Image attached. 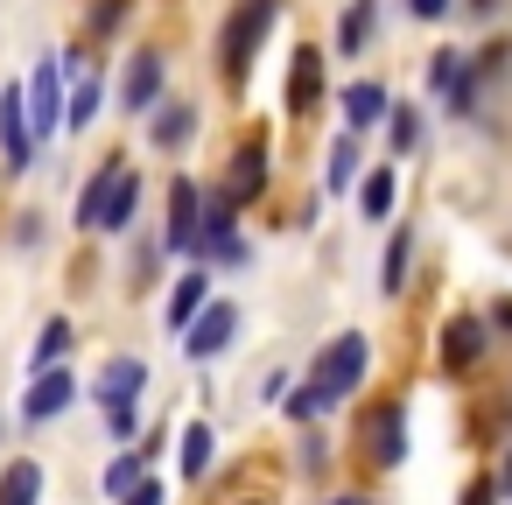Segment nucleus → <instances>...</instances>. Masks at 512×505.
Wrapping results in <instances>:
<instances>
[{"label": "nucleus", "mask_w": 512, "mask_h": 505, "mask_svg": "<svg viewBox=\"0 0 512 505\" xmlns=\"http://www.w3.org/2000/svg\"><path fill=\"white\" fill-rule=\"evenodd\" d=\"M274 15H281V0H239V15L225 22V71H232V78H246L260 36L274 29Z\"/></svg>", "instance_id": "obj_1"}, {"label": "nucleus", "mask_w": 512, "mask_h": 505, "mask_svg": "<svg viewBox=\"0 0 512 505\" xmlns=\"http://www.w3.org/2000/svg\"><path fill=\"white\" fill-rule=\"evenodd\" d=\"M148 386V365L141 358H106L99 372V407L113 414V435H134V393Z\"/></svg>", "instance_id": "obj_2"}, {"label": "nucleus", "mask_w": 512, "mask_h": 505, "mask_svg": "<svg viewBox=\"0 0 512 505\" xmlns=\"http://www.w3.org/2000/svg\"><path fill=\"white\" fill-rule=\"evenodd\" d=\"M64 113H71V99H64V71H57V64H43V71H36V85H29V134H36V141H50V134L64 127Z\"/></svg>", "instance_id": "obj_3"}, {"label": "nucleus", "mask_w": 512, "mask_h": 505, "mask_svg": "<svg viewBox=\"0 0 512 505\" xmlns=\"http://www.w3.org/2000/svg\"><path fill=\"white\" fill-rule=\"evenodd\" d=\"M365 358H372V351H365V337H358V330H351V337H337V344L323 351V365H316V379L330 386V400H344V393H358V379H365Z\"/></svg>", "instance_id": "obj_4"}, {"label": "nucleus", "mask_w": 512, "mask_h": 505, "mask_svg": "<svg viewBox=\"0 0 512 505\" xmlns=\"http://www.w3.org/2000/svg\"><path fill=\"white\" fill-rule=\"evenodd\" d=\"M232 330H239V309H232V302H204L197 323H190V337H183V351H190V358H218V351L232 344Z\"/></svg>", "instance_id": "obj_5"}, {"label": "nucleus", "mask_w": 512, "mask_h": 505, "mask_svg": "<svg viewBox=\"0 0 512 505\" xmlns=\"http://www.w3.org/2000/svg\"><path fill=\"white\" fill-rule=\"evenodd\" d=\"M29 99L8 85V92H0V148H8V169H29Z\"/></svg>", "instance_id": "obj_6"}, {"label": "nucleus", "mask_w": 512, "mask_h": 505, "mask_svg": "<svg viewBox=\"0 0 512 505\" xmlns=\"http://www.w3.org/2000/svg\"><path fill=\"white\" fill-rule=\"evenodd\" d=\"M155 99H162V50H134L127 85H120V106H127V113H148Z\"/></svg>", "instance_id": "obj_7"}, {"label": "nucleus", "mask_w": 512, "mask_h": 505, "mask_svg": "<svg viewBox=\"0 0 512 505\" xmlns=\"http://www.w3.org/2000/svg\"><path fill=\"white\" fill-rule=\"evenodd\" d=\"M169 253H197L204 246V197L190 190V183H176V211H169V239H162Z\"/></svg>", "instance_id": "obj_8"}, {"label": "nucleus", "mask_w": 512, "mask_h": 505, "mask_svg": "<svg viewBox=\"0 0 512 505\" xmlns=\"http://www.w3.org/2000/svg\"><path fill=\"white\" fill-rule=\"evenodd\" d=\"M323 99V50H295V71H288V113L309 120Z\"/></svg>", "instance_id": "obj_9"}, {"label": "nucleus", "mask_w": 512, "mask_h": 505, "mask_svg": "<svg viewBox=\"0 0 512 505\" xmlns=\"http://www.w3.org/2000/svg\"><path fill=\"white\" fill-rule=\"evenodd\" d=\"M260 183H267V155H260V141H246L239 155H232V176H225V204H246V197H260Z\"/></svg>", "instance_id": "obj_10"}, {"label": "nucleus", "mask_w": 512, "mask_h": 505, "mask_svg": "<svg viewBox=\"0 0 512 505\" xmlns=\"http://www.w3.org/2000/svg\"><path fill=\"white\" fill-rule=\"evenodd\" d=\"M477 358H484V323L456 316V323L442 330V372H470Z\"/></svg>", "instance_id": "obj_11"}, {"label": "nucleus", "mask_w": 512, "mask_h": 505, "mask_svg": "<svg viewBox=\"0 0 512 505\" xmlns=\"http://www.w3.org/2000/svg\"><path fill=\"white\" fill-rule=\"evenodd\" d=\"M386 113H393V106H386V85H372V78L344 85V120H351V134L372 127V120H386Z\"/></svg>", "instance_id": "obj_12"}, {"label": "nucleus", "mask_w": 512, "mask_h": 505, "mask_svg": "<svg viewBox=\"0 0 512 505\" xmlns=\"http://www.w3.org/2000/svg\"><path fill=\"white\" fill-rule=\"evenodd\" d=\"M407 456V407H386L372 421V463H400Z\"/></svg>", "instance_id": "obj_13"}, {"label": "nucleus", "mask_w": 512, "mask_h": 505, "mask_svg": "<svg viewBox=\"0 0 512 505\" xmlns=\"http://www.w3.org/2000/svg\"><path fill=\"white\" fill-rule=\"evenodd\" d=\"M204 302H211V281H204V274H183L176 295H169V330H190Z\"/></svg>", "instance_id": "obj_14"}, {"label": "nucleus", "mask_w": 512, "mask_h": 505, "mask_svg": "<svg viewBox=\"0 0 512 505\" xmlns=\"http://www.w3.org/2000/svg\"><path fill=\"white\" fill-rule=\"evenodd\" d=\"M71 393H78V386H71L64 372H43V379L29 386V421H50V414H64V407H71Z\"/></svg>", "instance_id": "obj_15"}, {"label": "nucleus", "mask_w": 512, "mask_h": 505, "mask_svg": "<svg viewBox=\"0 0 512 505\" xmlns=\"http://www.w3.org/2000/svg\"><path fill=\"white\" fill-rule=\"evenodd\" d=\"M113 176H120V169H99V176L85 183V197H78V232H106V197H113Z\"/></svg>", "instance_id": "obj_16"}, {"label": "nucleus", "mask_w": 512, "mask_h": 505, "mask_svg": "<svg viewBox=\"0 0 512 505\" xmlns=\"http://www.w3.org/2000/svg\"><path fill=\"white\" fill-rule=\"evenodd\" d=\"M372 15H379V0H351V15H344V29H337V57H358V50H365Z\"/></svg>", "instance_id": "obj_17"}, {"label": "nucleus", "mask_w": 512, "mask_h": 505, "mask_svg": "<svg viewBox=\"0 0 512 505\" xmlns=\"http://www.w3.org/2000/svg\"><path fill=\"white\" fill-rule=\"evenodd\" d=\"M43 498V470L36 463H8V477H0V505H36Z\"/></svg>", "instance_id": "obj_18"}, {"label": "nucleus", "mask_w": 512, "mask_h": 505, "mask_svg": "<svg viewBox=\"0 0 512 505\" xmlns=\"http://www.w3.org/2000/svg\"><path fill=\"white\" fill-rule=\"evenodd\" d=\"M134 204H141V183H134V176L120 169V176H113V197H106V232H127Z\"/></svg>", "instance_id": "obj_19"}, {"label": "nucleus", "mask_w": 512, "mask_h": 505, "mask_svg": "<svg viewBox=\"0 0 512 505\" xmlns=\"http://www.w3.org/2000/svg\"><path fill=\"white\" fill-rule=\"evenodd\" d=\"M463 78H470V64H463V50H435V64H428V85L456 99V92H463Z\"/></svg>", "instance_id": "obj_20"}, {"label": "nucleus", "mask_w": 512, "mask_h": 505, "mask_svg": "<svg viewBox=\"0 0 512 505\" xmlns=\"http://www.w3.org/2000/svg\"><path fill=\"white\" fill-rule=\"evenodd\" d=\"M190 134H197V113H190V106H169V113L155 120V148H183Z\"/></svg>", "instance_id": "obj_21"}, {"label": "nucleus", "mask_w": 512, "mask_h": 505, "mask_svg": "<svg viewBox=\"0 0 512 505\" xmlns=\"http://www.w3.org/2000/svg\"><path fill=\"white\" fill-rule=\"evenodd\" d=\"M358 211H365V218H386V211H393V169H372V176H365Z\"/></svg>", "instance_id": "obj_22"}, {"label": "nucleus", "mask_w": 512, "mask_h": 505, "mask_svg": "<svg viewBox=\"0 0 512 505\" xmlns=\"http://www.w3.org/2000/svg\"><path fill=\"white\" fill-rule=\"evenodd\" d=\"M99 99H106V92H99V78H78V92H71V113H64V127H92V120H99Z\"/></svg>", "instance_id": "obj_23"}, {"label": "nucleus", "mask_w": 512, "mask_h": 505, "mask_svg": "<svg viewBox=\"0 0 512 505\" xmlns=\"http://www.w3.org/2000/svg\"><path fill=\"white\" fill-rule=\"evenodd\" d=\"M211 470V428L197 421V428H183V477H204Z\"/></svg>", "instance_id": "obj_24"}, {"label": "nucleus", "mask_w": 512, "mask_h": 505, "mask_svg": "<svg viewBox=\"0 0 512 505\" xmlns=\"http://www.w3.org/2000/svg\"><path fill=\"white\" fill-rule=\"evenodd\" d=\"M407 253H414V232L400 225V232H393V246H386V267H379V281H386V288H400V281H407Z\"/></svg>", "instance_id": "obj_25"}, {"label": "nucleus", "mask_w": 512, "mask_h": 505, "mask_svg": "<svg viewBox=\"0 0 512 505\" xmlns=\"http://www.w3.org/2000/svg\"><path fill=\"white\" fill-rule=\"evenodd\" d=\"M351 176H358V141H351V134H344V141H337V148H330V190H344V183H351Z\"/></svg>", "instance_id": "obj_26"}, {"label": "nucleus", "mask_w": 512, "mask_h": 505, "mask_svg": "<svg viewBox=\"0 0 512 505\" xmlns=\"http://www.w3.org/2000/svg\"><path fill=\"white\" fill-rule=\"evenodd\" d=\"M64 351H71V323H50V330H43V344H36V365L50 372V365H57Z\"/></svg>", "instance_id": "obj_27"}, {"label": "nucleus", "mask_w": 512, "mask_h": 505, "mask_svg": "<svg viewBox=\"0 0 512 505\" xmlns=\"http://www.w3.org/2000/svg\"><path fill=\"white\" fill-rule=\"evenodd\" d=\"M134 484H141V456H120V463L106 470V498H127Z\"/></svg>", "instance_id": "obj_28"}, {"label": "nucleus", "mask_w": 512, "mask_h": 505, "mask_svg": "<svg viewBox=\"0 0 512 505\" xmlns=\"http://www.w3.org/2000/svg\"><path fill=\"white\" fill-rule=\"evenodd\" d=\"M421 141V113L414 106H393V148H414Z\"/></svg>", "instance_id": "obj_29"}, {"label": "nucleus", "mask_w": 512, "mask_h": 505, "mask_svg": "<svg viewBox=\"0 0 512 505\" xmlns=\"http://www.w3.org/2000/svg\"><path fill=\"white\" fill-rule=\"evenodd\" d=\"M127 505H169V498H162V484H155V477H141V484L127 491Z\"/></svg>", "instance_id": "obj_30"}, {"label": "nucleus", "mask_w": 512, "mask_h": 505, "mask_svg": "<svg viewBox=\"0 0 512 505\" xmlns=\"http://www.w3.org/2000/svg\"><path fill=\"white\" fill-rule=\"evenodd\" d=\"M407 8H414V15H421V22H442V15H449V8H456V0H407Z\"/></svg>", "instance_id": "obj_31"}, {"label": "nucleus", "mask_w": 512, "mask_h": 505, "mask_svg": "<svg viewBox=\"0 0 512 505\" xmlns=\"http://www.w3.org/2000/svg\"><path fill=\"white\" fill-rule=\"evenodd\" d=\"M92 22H99V29H106V36H113V29H120V22H127V8H120V0H106V8H99V15H92Z\"/></svg>", "instance_id": "obj_32"}, {"label": "nucleus", "mask_w": 512, "mask_h": 505, "mask_svg": "<svg viewBox=\"0 0 512 505\" xmlns=\"http://www.w3.org/2000/svg\"><path fill=\"white\" fill-rule=\"evenodd\" d=\"M491 498H498V484H470L463 491V505H491Z\"/></svg>", "instance_id": "obj_33"}, {"label": "nucleus", "mask_w": 512, "mask_h": 505, "mask_svg": "<svg viewBox=\"0 0 512 505\" xmlns=\"http://www.w3.org/2000/svg\"><path fill=\"white\" fill-rule=\"evenodd\" d=\"M491 323H498V330H512V302H498V309H491Z\"/></svg>", "instance_id": "obj_34"}, {"label": "nucleus", "mask_w": 512, "mask_h": 505, "mask_svg": "<svg viewBox=\"0 0 512 505\" xmlns=\"http://www.w3.org/2000/svg\"><path fill=\"white\" fill-rule=\"evenodd\" d=\"M491 8H498V0H470V15H491Z\"/></svg>", "instance_id": "obj_35"}, {"label": "nucleus", "mask_w": 512, "mask_h": 505, "mask_svg": "<svg viewBox=\"0 0 512 505\" xmlns=\"http://www.w3.org/2000/svg\"><path fill=\"white\" fill-rule=\"evenodd\" d=\"M337 505H365V498H337Z\"/></svg>", "instance_id": "obj_36"}]
</instances>
